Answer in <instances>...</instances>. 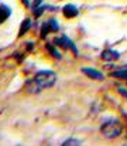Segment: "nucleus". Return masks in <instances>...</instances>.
<instances>
[{
	"label": "nucleus",
	"mask_w": 127,
	"mask_h": 146,
	"mask_svg": "<svg viewBox=\"0 0 127 146\" xmlns=\"http://www.w3.org/2000/svg\"><path fill=\"white\" fill-rule=\"evenodd\" d=\"M64 146H74V145H79V141L78 139H66L64 143Z\"/></svg>",
	"instance_id": "obj_11"
},
{
	"label": "nucleus",
	"mask_w": 127,
	"mask_h": 146,
	"mask_svg": "<svg viewBox=\"0 0 127 146\" xmlns=\"http://www.w3.org/2000/svg\"><path fill=\"white\" fill-rule=\"evenodd\" d=\"M30 26H31V20H30V19H26V20L23 21L21 27H20V31H18V37H21L23 34H26V33H27V30L30 29Z\"/></svg>",
	"instance_id": "obj_10"
},
{
	"label": "nucleus",
	"mask_w": 127,
	"mask_h": 146,
	"mask_svg": "<svg viewBox=\"0 0 127 146\" xmlns=\"http://www.w3.org/2000/svg\"><path fill=\"white\" fill-rule=\"evenodd\" d=\"M10 14H11V10H10L7 6L1 4V6H0V24H1V23H4V21H6V19H7Z\"/></svg>",
	"instance_id": "obj_9"
},
{
	"label": "nucleus",
	"mask_w": 127,
	"mask_h": 146,
	"mask_svg": "<svg viewBox=\"0 0 127 146\" xmlns=\"http://www.w3.org/2000/svg\"><path fill=\"white\" fill-rule=\"evenodd\" d=\"M26 88H27V91H28L30 94H38V92L42 90L41 87H40V85H38L36 81H34V78L26 84Z\"/></svg>",
	"instance_id": "obj_8"
},
{
	"label": "nucleus",
	"mask_w": 127,
	"mask_h": 146,
	"mask_svg": "<svg viewBox=\"0 0 127 146\" xmlns=\"http://www.w3.org/2000/svg\"><path fill=\"white\" fill-rule=\"evenodd\" d=\"M38 4H41V0H36V3L33 4V10H36L38 7Z\"/></svg>",
	"instance_id": "obj_14"
},
{
	"label": "nucleus",
	"mask_w": 127,
	"mask_h": 146,
	"mask_svg": "<svg viewBox=\"0 0 127 146\" xmlns=\"http://www.w3.org/2000/svg\"><path fill=\"white\" fill-rule=\"evenodd\" d=\"M102 58L105 61H116V60L120 58V54L116 50H105L102 52Z\"/></svg>",
	"instance_id": "obj_5"
},
{
	"label": "nucleus",
	"mask_w": 127,
	"mask_h": 146,
	"mask_svg": "<svg viewBox=\"0 0 127 146\" xmlns=\"http://www.w3.org/2000/svg\"><path fill=\"white\" fill-rule=\"evenodd\" d=\"M47 48L49 50V51H51V54H52V55H54V57H57V58H58V60H59V58H61V55H59V54H58V52H57V51H55V50L52 48V47H51V46H47Z\"/></svg>",
	"instance_id": "obj_12"
},
{
	"label": "nucleus",
	"mask_w": 127,
	"mask_h": 146,
	"mask_svg": "<svg viewBox=\"0 0 127 146\" xmlns=\"http://www.w3.org/2000/svg\"><path fill=\"white\" fill-rule=\"evenodd\" d=\"M44 10H45V6H40V9H38V10H36V16H37V17H40Z\"/></svg>",
	"instance_id": "obj_13"
},
{
	"label": "nucleus",
	"mask_w": 127,
	"mask_h": 146,
	"mask_svg": "<svg viewBox=\"0 0 127 146\" xmlns=\"http://www.w3.org/2000/svg\"><path fill=\"white\" fill-rule=\"evenodd\" d=\"M119 92L122 94V95H124L127 98V90H123V88H119Z\"/></svg>",
	"instance_id": "obj_15"
},
{
	"label": "nucleus",
	"mask_w": 127,
	"mask_h": 146,
	"mask_svg": "<svg viewBox=\"0 0 127 146\" xmlns=\"http://www.w3.org/2000/svg\"><path fill=\"white\" fill-rule=\"evenodd\" d=\"M82 72L86 74L89 78H93V80H97V81H102L103 80V74L93 70V68H82Z\"/></svg>",
	"instance_id": "obj_6"
},
{
	"label": "nucleus",
	"mask_w": 127,
	"mask_h": 146,
	"mask_svg": "<svg viewBox=\"0 0 127 146\" xmlns=\"http://www.w3.org/2000/svg\"><path fill=\"white\" fill-rule=\"evenodd\" d=\"M58 30V23L55 20H49L47 23L42 24V29H41V37H45L49 31H57Z\"/></svg>",
	"instance_id": "obj_4"
},
{
	"label": "nucleus",
	"mask_w": 127,
	"mask_h": 146,
	"mask_svg": "<svg viewBox=\"0 0 127 146\" xmlns=\"http://www.w3.org/2000/svg\"><path fill=\"white\" fill-rule=\"evenodd\" d=\"M54 43H55L57 46L62 47L64 50H72V51H74V54H75V55H78V50H76V47L74 46V43H72L66 36H62L61 38H55V40H54Z\"/></svg>",
	"instance_id": "obj_3"
},
{
	"label": "nucleus",
	"mask_w": 127,
	"mask_h": 146,
	"mask_svg": "<svg viewBox=\"0 0 127 146\" xmlns=\"http://www.w3.org/2000/svg\"><path fill=\"white\" fill-rule=\"evenodd\" d=\"M62 13L66 19H74L75 16H78V9L72 4H66L64 9H62Z\"/></svg>",
	"instance_id": "obj_7"
},
{
	"label": "nucleus",
	"mask_w": 127,
	"mask_h": 146,
	"mask_svg": "<svg viewBox=\"0 0 127 146\" xmlns=\"http://www.w3.org/2000/svg\"><path fill=\"white\" fill-rule=\"evenodd\" d=\"M23 1H24V4H26V6H28V0H23Z\"/></svg>",
	"instance_id": "obj_16"
},
{
	"label": "nucleus",
	"mask_w": 127,
	"mask_h": 146,
	"mask_svg": "<svg viewBox=\"0 0 127 146\" xmlns=\"http://www.w3.org/2000/svg\"><path fill=\"white\" fill-rule=\"evenodd\" d=\"M34 81L41 87L42 90L44 88H51L55 84V81H57V75L52 71H40V72L36 74Z\"/></svg>",
	"instance_id": "obj_2"
},
{
	"label": "nucleus",
	"mask_w": 127,
	"mask_h": 146,
	"mask_svg": "<svg viewBox=\"0 0 127 146\" xmlns=\"http://www.w3.org/2000/svg\"><path fill=\"white\" fill-rule=\"evenodd\" d=\"M123 132V126L117 119L113 121H107L100 126V133L106 138V139H116L117 136H120Z\"/></svg>",
	"instance_id": "obj_1"
}]
</instances>
